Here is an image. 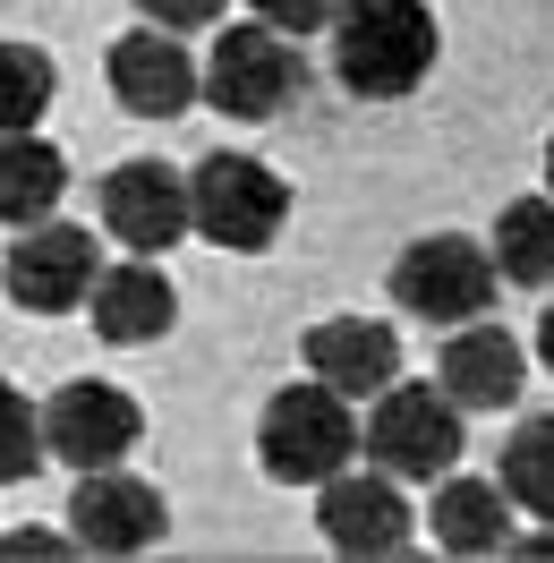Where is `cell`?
Returning <instances> with one entry per match:
<instances>
[{"mask_svg":"<svg viewBox=\"0 0 554 563\" xmlns=\"http://www.w3.org/2000/svg\"><path fill=\"white\" fill-rule=\"evenodd\" d=\"M538 358H546V367H554V308H546V317H538Z\"/></svg>","mask_w":554,"mask_h":563,"instance_id":"cell-25","label":"cell"},{"mask_svg":"<svg viewBox=\"0 0 554 563\" xmlns=\"http://www.w3.org/2000/svg\"><path fill=\"white\" fill-rule=\"evenodd\" d=\"M358 453V427H350V401L324 376L315 385H281L265 401V427H256V461L274 487H324L333 470H350Z\"/></svg>","mask_w":554,"mask_h":563,"instance_id":"cell-2","label":"cell"},{"mask_svg":"<svg viewBox=\"0 0 554 563\" xmlns=\"http://www.w3.org/2000/svg\"><path fill=\"white\" fill-rule=\"evenodd\" d=\"M163 521H171L163 495L145 478H129V470H86V487L69 504V538L95 547V555H137V547L163 538Z\"/></svg>","mask_w":554,"mask_h":563,"instance_id":"cell-12","label":"cell"},{"mask_svg":"<svg viewBox=\"0 0 554 563\" xmlns=\"http://www.w3.org/2000/svg\"><path fill=\"white\" fill-rule=\"evenodd\" d=\"M103 231L120 247H137V256L171 247L179 231H197V222H188V179H179L171 163H120V172L103 179Z\"/></svg>","mask_w":554,"mask_h":563,"instance_id":"cell-11","label":"cell"},{"mask_svg":"<svg viewBox=\"0 0 554 563\" xmlns=\"http://www.w3.org/2000/svg\"><path fill=\"white\" fill-rule=\"evenodd\" d=\"M86 308H95V333H103L111 351H137V342H163V333H171L179 290H171V274H163L154 256H129V265L95 274Z\"/></svg>","mask_w":554,"mask_h":563,"instance_id":"cell-13","label":"cell"},{"mask_svg":"<svg viewBox=\"0 0 554 563\" xmlns=\"http://www.w3.org/2000/svg\"><path fill=\"white\" fill-rule=\"evenodd\" d=\"M495 274L520 290H554V197H520L495 222Z\"/></svg>","mask_w":554,"mask_h":563,"instance_id":"cell-18","label":"cell"},{"mask_svg":"<svg viewBox=\"0 0 554 563\" xmlns=\"http://www.w3.org/2000/svg\"><path fill=\"white\" fill-rule=\"evenodd\" d=\"M520 555H554V529H546V538H520Z\"/></svg>","mask_w":554,"mask_h":563,"instance_id":"cell-26","label":"cell"},{"mask_svg":"<svg viewBox=\"0 0 554 563\" xmlns=\"http://www.w3.org/2000/svg\"><path fill=\"white\" fill-rule=\"evenodd\" d=\"M103 77H111V95H120V111H137V120H179V111L206 95V69H197L171 43V26H154V18H145L137 35L111 43Z\"/></svg>","mask_w":554,"mask_h":563,"instance_id":"cell-9","label":"cell"},{"mask_svg":"<svg viewBox=\"0 0 554 563\" xmlns=\"http://www.w3.org/2000/svg\"><path fill=\"white\" fill-rule=\"evenodd\" d=\"M435 69V9L426 0H342L333 9V77L367 103L418 95Z\"/></svg>","mask_w":554,"mask_h":563,"instance_id":"cell-1","label":"cell"},{"mask_svg":"<svg viewBox=\"0 0 554 563\" xmlns=\"http://www.w3.org/2000/svg\"><path fill=\"white\" fill-rule=\"evenodd\" d=\"M9 555H69V538H35L26 529V538H9Z\"/></svg>","mask_w":554,"mask_h":563,"instance_id":"cell-24","label":"cell"},{"mask_svg":"<svg viewBox=\"0 0 554 563\" xmlns=\"http://www.w3.org/2000/svg\"><path fill=\"white\" fill-rule=\"evenodd\" d=\"M495 256L478 240H461V231H435V240H418L392 256V299L426 324H469L495 308Z\"/></svg>","mask_w":554,"mask_h":563,"instance_id":"cell-5","label":"cell"},{"mask_svg":"<svg viewBox=\"0 0 554 563\" xmlns=\"http://www.w3.org/2000/svg\"><path fill=\"white\" fill-rule=\"evenodd\" d=\"M95 274H103V247L86 240V231H69V222H35L26 240L9 247V299L35 308V317L77 308L95 290Z\"/></svg>","mask_w":554,"mask_h":563,"instance_id":"cell-10","label":"cell"},{"mask_svg":"<svg viewBox=\"0 0 554 563\" xmlns=\"http://www.w3.org/2000/svg\"><path fill=\"white\" fill-rule=\"evenodd\" d=\"M222 9H231V0H137V18L171 26V35H188V26H222Z\"/></svg>","mask_w":554,"mask_h":563,"instance_id":"cell-23","label":"cell"},{"mask_svg":"<svg viewBox=\"0 0 554 563\" xmlns=\"http://www.w3.org/2000/svg\"><path fill=\"white\" fill-rule=\"evenodd\" d=\"M520 367H529V358H520L512 333H503V324H478V317H469V324H461V333L444 342V367H435V385H444L461 410H512V401H520Z\"/></svg>","mask_w":554,"mask_h":563,"instance_id":"cell-15","label":"cell"},{"mask_svg":"<svg viewBox=\"0 0 554 563\" xmlns=\"http://www.w3.org/2000/svg\"><path fill=\"white\" fill-rule=\"evenodd\" d=\"M69 197V163L35 137V129H18V137H0V222L9 231H35L52 222Z\"/></svg>","mask_w":554,"mask_h":563,"instance_id":"cell-17","label":"cell"},{"mask_svg":"<svg viewBox=\"0 0 554 563\" xmlns=\"http://www.w3.org/2000/svg\"><path fill=\"white\" fill-rule=\"evenodd\" d=\"M43 111H52V60L35 43H0V137L35 129Z\"/></svg>","mask_w":554,"mask_h":563,"instance_id":"cell-20","label":"cell"},{"mask_svg":"<svg viewBox=\"0 0 554 563\" xmlns=\"http://www.w3.org/2000/svg\"><path fill=\"white\" fill-rule=\"evenodd\" d=\"M137 401L120 385H95V376H77L43 401V453H60L69 470H120V461L137 453Z\"/></svg>","mask_w":554,"mask_h":563,"instance_id":"cell-7","label":"cell"},{"mask_svg":"<svg viewBox=\"0 0 554 563\" xmlns=\"http://www.w3.org/2000/svg\"><path fill=\"white\" fill-rule=\"evenodd\" d=\"M35 470H43V410L18 385H0V487H18Z\"/></svg>","mask_w":554,"mask_h":563,"instance_id":"cell-21","label":"cell"},{"mask_svg":"<svg viewBox=\"0 0 554 563\" xmlns=\"http://www.w3.org/2000/svg\"><path fill=\"white\" fill-rule=\"evenodd\" d=\"M315 529H324L333 555H401V547H410L401 478H392V470H333V478H324V504H315Z\"/></svg>","mask_w":554,"mask_h":563,"instance_id":"cell-8","label":"cell"},{"mask_svg":"<svg viewBox=\"0 0 554 563\" xmlns=\"http://www.w3.org/2000/svg\"><path fill=\"white\" fill-rule=\"evenodd\" d=\"M435 547L444 555H503L512 547V495H503V478L486 487V478H435Z\"/></svg>","mask_w":554,"mask_h":563,"instance_id":"cell-16","label":"cell"},{"mask_svg":"<svg viewBox=\"0 0 554 563\" xmlns=\"http://www.w3.org/2000/svg\"><path fill=\"white\" fill-rule=\"evenodd\" d=\"M358 453L376 461V470H392L401 487L410 478H444L452 461H461V401H452L444 385H392L376 393V419L358 427Z\"/></svg>","mask_w":554,"mask_h":563,"instance_id":"cell-3","label":"cell"},{"mask_svg":"<svg viewBox=\"0 0 554 563\" xmlns=\"http://www.w3.org/2000/svg\"><path fill=\"white\" fill-rule=\"evenodd\" d=\"M308 86V60H299V43L281 35V26H222L213 35V60H206V95L213 111H231V120H274L290 95Z\"/></svg>","mask_w":554,"mask_h":563,"instance_id":"cell-6","label":"cell"},{"mask_svg":"<svg viewBox=\"0 0 554 563\" xmlns=\"http://www.w3.org/2000/svg\"><path fill=\"white\" fill-rule=\"evenodd\" d=\"M188 222L206 231L213 247H256L281 240V222H290V188H281L256 154H206L197 172H188Z\"/></svg>","mask_w":554,"mask_h":563,"instance_id":"cell-4","label":"cell"},{"mask_svg":"<svg viewBox=\"0 0 554 563\" xmlns=\"http://www.w3.org/2000/svg\"><path fill=\"white\" fill-rule=\"evenodd\" d=\"M503 495H512L520 512L554 521V419H529L503 444Z\"/></svg>","mask_w":554,"mask_h":563,"instance_id":"cell-19","label":"cell"},{"mask_svg":"<svg viewBox=\"0 0 554 563\" xmlns=\"http://www.w3.org/2000/svg\"><path fill=\"white\" fill-rule=\"evenodd\" d=\"M299 351H308V376H324L342 401H376V393L401 376V342H392V324H367V317L315 324Z\"/></svg>","mask_w":554,"mask_h":563,"instance_id":"cell-14","label":"cell"},{"mask_svg":"<svg viewBox=\"0 0 554 563\" xmlns=\"http://www.w3.org/2000/svg\"><path fill=\"white\" fill-rule=\"evenodd\" d=\"M546 179H554V145H546Z\"/></svg>","mask_w":554,"mask_h":563,"instance_id":"cell-27","label":"cell"},{"mask_svg":"<svg viewBox=\"0 0 554 563\" xmlns=\"http://www.w3.org/2000/svg\"><path fill=\"white\" fill-rule=\"evenodd\" d=\"M265 26H281V35H315V26H333V9L342 0H247Z\"/></svg>","mask_w":554,"mask_h":563,"instance_id":"cell-22","label":"cell"}]
</instances>
